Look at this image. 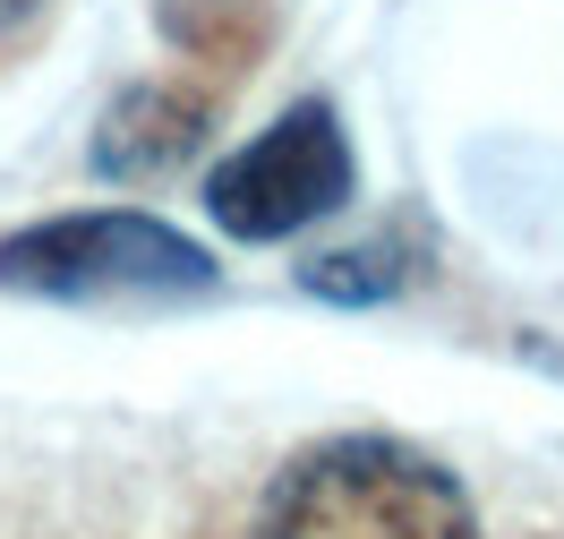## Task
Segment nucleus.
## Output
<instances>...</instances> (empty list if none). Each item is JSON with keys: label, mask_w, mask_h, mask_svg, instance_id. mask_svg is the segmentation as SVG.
I'll return each instance as SVG.
<instances>
[{"label": "nucleus", "mask_w": 564, "mask_h": 539, "mask_svg": "<svg viewBox=\"0 0 564 539\" xmlns=\"http://www.w3.org/2000/svg\"><path fill=\"white\" fill-rule=\"evenodd\" d=\"M163 35L180 52H223V61H248L265 43V0H154Z\"/></svg>", "instance_id": "423d86ee"}, {"label": "nucleus", "mask_w": 564, "mask_h": 539, "mask_svg": "<svg viewBox=\"0 0 564 539\" xmlns=\"http://www.w3.org/2000/svg\"><path fill=\"white\" fill-rule=\"evenodd\" d=\"M248 539H479L470 488L402 436H325L274 471Z\"/></svg>", "instance_id": "f257e3e1"}, {"label": "nucleus", "mask_w": 564, "mask_h": 539, "mask_svg": "<svg viewBox=\"0 0 564 539\" xmlns=\"http://www.w3.org/2000/svg\"><path fill=\"white\" fill-rule=\"evenodd\" d=\"M359 197V154L351 129L325 95H300L291 111H274L248 145H231L206 172V215L223 240L240 249H274L317 231L325 215H343Z\"/></svg>", "instance_id": "7ed1b4c3"}, {"label": "nucleus", "mask_w": 564, "mask_h": 539, "mask_svg": "<svg viewBox=\"0 0 564 539\" xmlns=\"http://www.w3.org/2000/svg\"><path fill=\"white\" fill-rule=\"evenodd\" d=\"M300 283L317 291V300H334V309H377V300H393V291L411 283V249L402 240H359V249H325L300 266Z\"/></svg>", "instance_id": "39448f33"}, {"label": "nucleus", "mask_w": 564, "mask_h": 539, "mask_svg": "<svg viewBox=\"0 0 564 539\" xmlns=\"http://www.w3.org/2000/svg\"><path fill=\"white\" fill-rule=\"evenodd\" d=\"M214 129V95L197 86H172V77H138L120 86L95 120V180L111 188H138V180H163L180 172Z\"/></svg>", "instance_id": "20e7f679"}, {"label": "nucleus", "mask_w": 564, "mask_h": 539, "mask_svg": "<svg viewBox=\"0 0 564 539\" xmlns=\"http://www.w3.org/2000/svg\"><path fill=\"white\" fill-rule=\"evenodd\" d=\"M223 283L206 240L145 206H77L0 240V291L26 300H206Z\"/></svg>", "instance_id": "f03ea898"}]
</instances>
